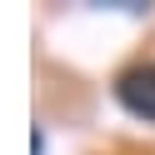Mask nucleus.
I'll list each match as a JSON object with an SVG mask.
<instances>
[{
	"label": "nucleus",
	"instance_id": "1",
	"mask_svg": "<svg viewBox=\"0 0 155 155\" xmlns=\"http://www.w3.org/2000/svg\"><path fill=\"white\" fill-rule=\"evenodd\" d=\"M115 100L135 115V120L155 125V60H135L115 75Z\"/></svg>",
	"mask_w": 155,
	"mask_h": 155
}]
</instances>
